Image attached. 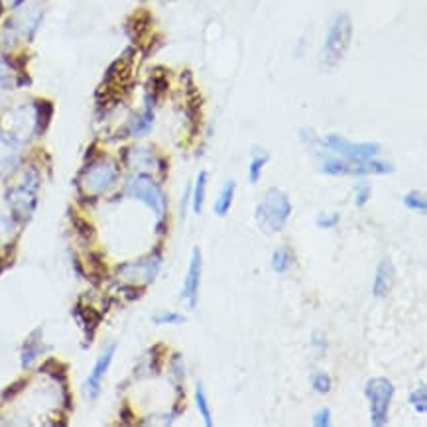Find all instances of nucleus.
<instances>
[{
    "label": "nucleus",
    "mask_w": 427,
    "mask_h": 427,
    "mask_svg": "<svg viewBox=\"0 0 427 427\" xmlns=\"http://www.w3.org/2000/svg\"><path fill=\"white\" fill-rule=\"evenodd\" d=\"M292 217V203L282 190H270L264 193V199L256 205V221L260 228L272 235L285 227L287 218Z\"/></svg>",
    "instance_id": "1"
},
{
    "label": "nucleus",
    "mask_w": 427,
    "mask_h": 427,
    "mask_svg": "<svg viewBox=\"0 0 427 427\" xmlns=\"http://www.w3.org/2000/svg\"><path fill=\"white\" fill-rule=\"evenodd\" d=\"M352 36V24L351 18L347 14H339L337 18L333 20L331 28L327 32V39L323 46V61L325 66L335 67L345 56V51L351 44Z\"/></svg>",
    "instance_id": "2"
},
{
    "label": "nucleus",
    "mask_w": 427,
    "mask_h": 427,
    "mask_svg": "<svg viewBox=\"0 0 427 427\" xmlns=\"http://www.w3.org/2000/svg\"><path fill=\"white\" fill-rule=\"evenodd\" d=\"M126 193L136 201H142L144 205H148L150 209L156 213V217L163 218L166 215V207H168V203H166V195H163V191H161L160 183L158 181H154L148 173H138L136 178L128 181V185H126Z\"/></svg>",
    "instance_id": "3"
},
{
    "label": "nucleus",
    "mask_w": 427,
    "mask_h": 427,
    "mask_svg": "<svg viewBox=\"0 0 427 427\" xmlns=\"http://www.w3.org/2000/svg\"><path fill=\"white\" fill-rule=\"evenodd\" d=\"M364 394L369 398L371 406V419L376 427L388 423L390 404L394 398V384L388 378H372L369 380Z\"/></svg>",
    "instance_id": "4"
},
{
    "label": "nucleus",
    "mask_w": 427,
    "mask_h": 427,
    "mask_svg": "<svg viewBox=\"0 0 427 427\" xmlns=\"http://www.w3.org/2000/svg\"><path fill=\"white\" fill-rule=\"evenodd\" d=\"M116 175H118V171H116V166H114L113 161L99 160L95 163H91L83 171L81 185H83V191H85L87 195L99 197V195H103V193H106V191L113 187L114 181H116Z\"/></svg>",
    "instance_id": "5"
},
{
    "label": "nucleus",
    "mask_w": 427,
    "mask_h": 427,
    "mask_svg": "<svg viewBox=\"0 0 427 427\" xmlns=\"http://www.w3.org/2000/svg\"><path fill=\"white\" fill-rule=\"evenodd\" d=\"M323 144L331 150V152L339 154L342 156L347 161H352V163H357V161H366V160H374L376 156H378L380 146L378 144H369V142H362V144H352L349 140H345L341 136H337V134H329Z\"/></svg>",
    "instance_id": "6"
},
{
    "label": "nucleus",
    "mask_w": 427,
    "mask_h": 427,
    "mask_svg": "<svg viewBox=\"0 0 427 427\" xmlns=\"http://www.w3.org/2000/svg\"><path fill=\"white\" fill-rule=\"evenodd\" d=\"M36 190H38L36 173H34V171H28L24 183L8 191L6 201H8L12 211H14L18 217L28 218L30 215L34 213V209H36Z\"/></svg>",
    "instance_id": "7"
},
{
    "label": "nucleus",
    "mask_w": 427,
    "mask_h": 427,
    "mask_svg": "<svg viewBox=\"0 0 427 427\" xmlns=\"http://www.w3.org/2000/svg\"><path fill=\"white\" fill-rule=\"evenodd\" d=\"M160 266H161V254L160 250H156V252L150 254V256L120 266L118 268V274L123 276L124 280H128V282L148 284V282H154V278H156L158 272H160Z\"/></svg>",
    "instance_id": "8"
},
{
    "label": "nucleus",
    "mask_w": 427,
    "mask_h": 427,
    "mask_svg": "<svg viewBox=\"0 0 427 427\" xmlns=\"http://www.w3.org/2000/svg\"><path fill=\"white\" fill-rule=\"evenodd\" d=\"M201 272H203V260H201V250L193 248L191 254L190 268H187V276H185V284H183V299L187 302L190 309L197 307V297H199V285H201Z\"/></svg>",
    "instance_id": "9"
},
{
    "label": "nucleus",
    "mask_w": 427,
    "mask_h": 427,
    "mask_svg": "<svg viewBox=\"0 0 427 427\" xmlns=\"http://www.w3.org/2000/svg\"><path fill=\"white\" fill-rule=\"evenodd\" d=\"M42 14H44V8L39 2H32L28 6L20 10L18 14L12 18L10 22V28L14 30L16 36H26V38H32L34 32L38 28V24L42 22Z\"/></svg>",
    "instance_id": "10"
},
{
    "label": "nucleus",
    "mask_w": 427,
    "mask_h": 427,
    "mask_svg": "<svg viewBox=\"0 0 427 427\" xmlns=\"http://www.w3.org/2000/svg\"><path fill=\"white\" fill-rule=\"evenodd\" d=\"M114 351H116V345H111V347L97 359L95 366H93V371H91L89 378H87L85 392L91 400H97L99 392H101V384H103V378L106 376V371H109V366H111V362H113Z\"/></svg>",
    "instance_id": "11"
},
{
    "label": "nucleus",
    "mask_w": 427,
    "mask_h": 427,
    "mask_svg": "<svg viewBox=\"0 0 427 427\" xmlns=\"http://www.w3.org/2000/svg\"><path fill=\"white\" fill-rule=\"evenodd\" d=\"M20 160V146L8 132H0V175L10 173Z\"/></svg>",
    "instance_id": "12"
},
{
    "label": "nucleus",
    "mask_w": 427,
    "mask_h": 427,
    "mask_svg": "<svg viewBox=\"0 0 427 427\" xmlns=\"http://www.w3.org/2000/svg\"><path fill=\"white\" fill-rule=\"evenodd\" d=\"M394 276H396V272H394L392 262L388 258H384L376 268V276H374V285H372L374 297H384V295L390 294L392 284H394Z\"/></svg>",
    "instance_id": "13"
},
{
    "label": "nucleus",
    "mask_w": 427,
    "mask_h": 427,
    "mask_svg": "<svg viewBox=\"0 0 427 427\" xmlns=\"http://www.w3.org/2000/svg\"><path fill=\"white\" fill-rule=\"evenodd\" d=\"M235 191H237V183L230 180L223 187V191H221V195H218L217 203H215V213H217L218 217H225L228 211H230V207H233V201H235Z\"/></svg>",
    "instance_id": "14"
},
{
    "label": "nucleus",
    "mask_w": 427,
    "mask_h": 427,
    "mask_svg": "<svg viewBox=\"0 0 427 427\" xmlns=\"http://www.w3.org/2000/svg\"><path fill=\"white\" fill-rule=\"evenodd\" d=\"M207 180H209V173L207 171H199L197 181H195V190H193V211L199 215L205 205V193H207Z\"/></svg>",
    "instance_id": "15"
},
{
    "label": "nucleus",
    "mask_w": 427,
    "mask_h": 427,
    "mask_svg": "<svg viewBox=\"0 0 427 427\" xmlns=\"http://www.w3.org/2000/svg\"><path fill=\"white\" fill-rule=\"evenodd\" d=\"M195 406H197L199 416L203 418V423L207 427L213 426V414H211L209 400H207V392L203 388V384H197V388H195Z\"/></svg>",
    "instance_id": "16"
},
{
    "label": "nucleus",
    "mask_w": 427,
    "mask_h": 427,
    "mask_svg": "<svg viewBox=\"0 0 427 427\" xmlns=\"http://www.w3.org/2000/svg\"><path fill=\"white\" fill-rule=\"evenodd\" d=\"M46 349H48V347H42V345H39V339H34V337H32V339L24 345V349H22V366H24V369H30L32 362L39 357V352H44Z\"/></svg>",
    "instance_id": "17"
},
{
    "label": "nucleus",
    "mask_w": 427,
    "mask_h": 427,
    "mask_svg": "<svg viewBox=\"0 0 427 427\" xmlns=\"http://www.w3.org/2000/svg\"><path fill=\"white\" fill-rule=\"evenodd\" d=\"M292 260H294V254L285 247L274 250V254H272V268H274V272H278V274L287 272L290 266H292Z\"/></svg>",
    "instance_id": "18"
},
{
    "label": "nucleus",
    "mask_w": 427,
    "mask_h": 427,
    "mask_svg": "<svg viewBox=\"0 0 427 427\" xmlns=\"http://www.w3.org/2000/svg\"><path fill=\"white\" fill-rule=\"evenodd\" d=\"M270 160V156L266 152H256L254 154V158L250 161V168H248V175H250V183H256L260 180V175H262V170H264V166Z\"/></svg>",
    "instance_id": "19"
},
{
    "label": "nucleus",
    "mask_w": 427,
    "mask_h": 427,
    "mask_svg": "<svg viewBox=\"0 0 427 427\" xmlns=\"http://www.w3.org/2000/svg\"><path fill=\"white\" fill-rule=\"evenodd\" d=\"M409 404H411V408L416 409L418 414H427V388L426 386H419L418 390H414L411 392V396H409Z\"/></svg>",
    "instance_id": "20"
},
{
    "label": "nucleus",
    "mask_w": 427,
    "mask_h": 427,
    "mask_svg": "<svg viewBox=\"0 0 427 427\" xmlns=\"http://www.w3.org/2000/svg\"><path fill=\"white\" fill-rule=\"evenodd\" d=\"M404 205L408 207L409 211H418V213H426L427 211V201L426 197L418 193V191H411L404 197Z\"/></svg>",
    "instance_id": "21"
},
{
    "label": "nucleus",
    "mask_w": 427,
    "mask_h": 427,
    "mask_svg": "<svg viewBox=\"0 0 427 427\" xmlns=\"http://www.w3.org/2000/svg\"><path fill=\"white\" fill-rule=\"evenodd\" d=\"M311 386L317 394H329L331 392V376L327 374V372H317L314 374V378H311Z\"/></svg>",
    "instance_id": "22"
},
{
    "label": "nucleus",
    "mask_w": 427,
    "mask_h": 427,
    "mask_svg": "<svg viewBox=\"0 0 427 427\" xmlns=\"http://www.w3.org/2000/svg\"><path fill=\"white\" fill-rule=\"evenodd\" d=\"M14 81V67L6 57L0 56V87H8Z\"/></svg>",
    "instance_id": "23"
},
{
    "label": "nucleus",
    "mask_w": 427,
    "mask_h": 427,
    "mask_svg": "<svg viewBox=\"0 0 427 427\" xmlns=\"http://www.w3.org/2000/svg\"><path fill=\"white\" fill-rule=\"evenodd\" d=\"M339 221H341V215L339 213H321L319 217L315 218V225L319 228H335L339 225Z\"/></svg>",
    "instance_id": "24"
},
{
    "label": "nucleus",
    "mask_w": 427,
    "mask_h": 427,
    "mask_svg": "<svg viewBox=\"0 0 427 427\" xmlns=\"http://www.w3.org/2000/svg\"><path fill=\"white\" fill-rule=\"evenodd\" d=\"M154 321L158 325H181L185 321V317L180 314H171V311H166V314H160L154 317Z\"/></svg>",
    "instance_id": "25"
},
{
    "label": "nucleus",
    "mask_w": 427,
    "mask_h": 427,
    "mask_svg": "<svg viewBox=\"0 0 427 427\" xmlns=\"http://www.w3.org/2000/svg\"><path fill=\"white\" fill-rule=\"evenodd\" d=\"M371 195H372L371 185L361 183V185L357 187V193H354V203H357V207H364V205L371 201Z\"/></svg>",
    "instance_id": "26"
},
{
    "label": "nucleus",
    "mask_w": 427,
    "mask_h": 427,
    "mask_svg": "<svg viewBox=\"0 0 427 427\" xmlns=\"http://www.w3.org/2000/svg\"><path fill=\"white\" fill-rule=\"evenodd\" d=\"M331 423V409L329 408H323L319 409L317 414H315V418H314V426L317 427H327Z\"/></svg>",
    "instance_id": "27"
},
{
    "label": "nucleus",
    "mask_w": 427,
    "mask_h": 427,
    "mask_svg": "<svg viewBox=\"0 0 427 427\" xmlns=\"http://www.w3.org/2000/svg\"><path fill=\"white\" fill-rule=\"evenodd\" d=\"M10 6H18V4H22V0H8Z\"/></svg>",
    "instance_id": "28"
}]
</instances>
